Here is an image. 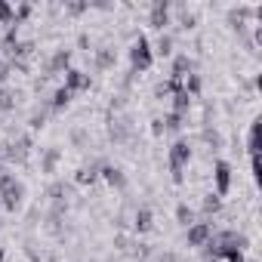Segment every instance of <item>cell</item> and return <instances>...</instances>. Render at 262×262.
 <instances>
[{
  "mask_svg": "<svg viewBox=\"0 0 262 262\" xmlns=\"http://www.w3.org/2000/svg\"><path fill=\"white\" fill-rule=\"evenodd\" d=\"M22 201H25V185L13 173H7L4 179H0V204H4L10 213H16L22 207Z\"/></svg>",
  "mask_w": 262,
  "mask_h": 262,
  "instance_id": "6da1fadb",
  "label": "cell"
},
{
  "mask_svg": "<svg viewBox=\"0 0 262 262\" xmlns=\"http://www.w3.org/2000/svg\"><path fill=\"white\" fill-rule=\"evenodd\" d=\"M188 161H191V142L188 139H176L170 145V176H173L176 185H182V170L188 167Z\"/></svg>",
  "mask_w": 262,
  "mask_h": 262,
  "instance_id": "7a4b0ae2",
  "label": "cell"
},
{
  "mask_svg": "<svg viewBox=\"0 0 262 262\" xmlns=\"http://www.w3.org/2000/svg\"><path fill=\"white\" fill-rule=\"evenodd\" d=\"M129 65H133V74H139V71H148L151 65H155V50H151V43H148V37H136L133 40V47H129Z\"/></svg>",
  "mask_w": 262,
  "mask_h": 262,
  "instance_id": "3957f363",
  "label": "cell"
},
{
  "mask_svg": "<svg viewBox=\"0 0 262 262\" xmlns=\"http://www.w3.org/2000/svg\"><path fill=\"white\" fill-rule=\"evenodd\" d=\"M31 151V136H19L16 142L4 145V164H25Z\"/></svg>",
  "mask_w": 262,
  "mask_h": 262,
  "instance_id": "277c9868",
  "label": "cell"
},
{
  "mask_svg": "<svg viewBox=\"0 0 262 262\" xmlns=\"http://www.w3.org/2000/svg\"><path fill=\"white\" fill-rule=\"evenodd\" d=\"M213 237V225L210 222H191L188 231H185V244L188 247H207Z\"/></svg>",
  "mask_w": 262,
  "mask_h": 262,
  "instance_id": "5b68a950",
  "label": "cell"
},
{
  "mask_svg": "<svg viewBox=\"0 0 262 262\" xmlns=\"http://www.w3.org/2000/svg\"><path fill=\"white\" fill-rule=\"evenodd\" d=\"M213 182H216V194L225 198L231 191V164L228 161H216L213 164Z\"/></svg>",
  "mask_w": 262,
  "mask_h": 262,
  "instance_id": "8992f818",
  "label": "cell"
},
{
  "mask_svg": "<svg viewBox=\"0 0 262 262\" xmlns=\"http://www.w3.org/2000/svg\"><path fill=\"white\" fill-rule=\"evenodd\" d=\"M68 93H83V90H90L93 86V80H90V74L86 71H80V68H68L65 71V83H62Z\"/></svg>",
  "mask_w": 262,
  "mask_h": 262,
  "instance_id": "52a82bcc",
  "label": "cell"
},
{
  "mask_svg": "<svg viewBox=\"0 0 262 262\" xmlns=\"http://www.w3.org/2000/svg\"><path fill=\"white\" fill-rule=\"evenodd\" d=\"M148 25L158 28V31H164V28L170 25V4H167V0H155V4H151V10H148Z\"/></svg>",
  "mask_w": 262,
  "mask_h": 262,
  "instance_id": "ba28073f",
  "label": "cell"
},
{
  "mask_svg": "<svg viewBox=\"0 0 262 262\" xmlns=\"http://www.w3.org/2000/svg\"><path fill=\"white\" fill-rule=\"evenodd\" d=\"M99 179H105V182H108L111 188H117V191H123V188H126V173H123L120 167H114V164H102Z\"/></svg>",
  "mask_w": 262,
  "mask_h": 262,
  "instance_id": "9c48e42d",
  "label": "cell"
},
{
  "mask_svg": "<svg viewBox=\"0 0 262 262\" xmlns=\"http://www.w3.org/2000/svg\"><path fill=\"white\" fill-rule=\"evenodd\" d=\"M129 133H133V126H129V120H126V117H114V120H111V126H108L111 142H126V139H129Z\"/></svg>",
  "mask_w": 262,
  "mask_h": 262,
  "instance_id": "30bf717a",
  "label": "cell"
},
{
  "mask_svg": "<svg viewBox=\"0 0 262 262\" xmlns=\"http://www.w3.org/2000/svg\"><path fill=\"white\" fill-rule=\"evenodd\" d=\"M71 68V50H56L50 65H47V74H59V71H68Z\"/></svg>",
  "mask_w": 262,
  "mask_h": 262,
  "instance_id": "8fae6325",
  "label": "cell"
},
{
  "mask_svg": "<svg viewBox=\"0 0 262 262\" xmlns=\"http://www.w3.org/2000/svg\"><path fill=\"white\" fill-rule=\"evenodd\" d=\"M151 225H155V213H151V207H139L136 216H133V231L145 234V231H151Z\"/></svg>",
  "mask_w": 262,
  "mask_h": 262,
  "instance_id": "7c38bea8",
  "label": "cell"
},
{
  "mask_svg": "<svg viewBox=\"0 0 262 262\" xmlns=\"http://www.w3.org/2000/svg\"><path fill=\"white\" fill-rule=\"evenodd\" d=\"M191 71H194V62H191L188 56H176V59H173V74H170V77H173V80H185Z\"/></svg>",
  "mask_w": 262,
  "mask_h": 262,
  "instance_id": "4fadbf2b",
  "label": "cell"
},
{
  "mask_svg": "<svg viewBox=\"0 0 262 262\" xmlns=\"http://www.w3.org/2000/svg\"><path fill=\"white\" fill-rule=\"evenodd\" d=\"M59 161H62V151L59 148H47L43 151V158H40V173H56V167H59Z\"/></svg>",
  "mask_w": 262,
  "mask_h": 262,
  "instance_id": "5bb4252c",
  "label": "cell"
},
{
  "mask_svg": "<svg viewBox=\"0 0 262 262\" xmlns=\"http://www.w3.org/2000/svg\"><path fill=\"white\" fill-rule=\"evenodd\" d=\"M31 53H34V43H31V40H19L16 47H10V50H7L10 62H22V59H28Z\"/></svg>",
  "mask_w": 262,
  "mask_h": 262,
  "instance_id": "9a60e30c",
  "label": "cell"
},
{
  "mask_svg": "<svg viewBox=\"0 0 262 262\" xmlns=\"http://www.w3.org/2000/svg\"><path fill=\"white\" fill-rule=\"evenodd\" d=\"M99 170H102V164L80 167V170H77V176H74V182H77V185H93V182L99 179Z\"/></svg>",
  "mask_w": 262,
  "mask_h": 262,
  "instance_id": "2e32d148",
  "label": "cell"
},
{
  "mask_svg": "<svg viewBox=\"0 0 262 262\" xmlns=\"http://www.w3.org/2000/svg\"><path fill=\"white\" fill-rule=\"evenodd\" d=\"M19 105V93L10 86H0V111H13Z\"/></svg>",
  "mask_w": 262,
  "mask_h": 262,
  "instance_id": "e0dca14e",
  "label": "cell"
},
{
  "mask_svg": "<svg viewBox=\"0 0 262 262\" xmlns=\"http://www.w3.org/2000/svg\"><path fill=\"white\" fill-rule=\"evenodd\" d=\"M71 96H74V93H68L65 86H59V90L53 93V99H50L47 105H50L53 111H62V108H68V102H71Z\"/></svg>",
  "mask_w": 262,
  "mask_h": 262,
  "instance_id": "ac0fdd59",
  "label": "cell"
},
{
  "mask_svg": "<svg viewBox=\"0 0 262 262\" xmlns=\"http://www.w3.org/2000/svg\"><path fill=\"white\" fill-rule=\"evenodd\" d=\"M188 108H191V96L185 93V90H179V93H173V111L176 114H188Z\"/></svg>",
  "mask_w": 262,
  "mask_h": 262,
  "instance_id": "d6986e66",
  "label": "cell"
},
{
  "mask_svg": "<svg viewBox=\"0 0 262 262\" xmlns=\"http://www.w3.org/2000/svg\"><path fill=\"white\" fill-rule=\"evenodd\" d=\"M164 120V129H167V133H179V129L185 126V117L182 114H176V111H170L167 117H161Z\"/></svg>",
  "mask_w": 262,
  "mask_h": 262,
  "instance_id": "ffe728a7",
  "label": "cell"
},
{
  "mask_svg": "<svg viewBox=\"0 0 262 262\" xmlns=\"http://www.w3.org/2000/svg\"><path fill=\"white\" fill-rule=\"evenodd\" d=\"M111 65H114V50H108V47L96 50V68L105 71V68H111Z\"/></svg>",
  "mask_w": 262,
  "mask_h": 262,
  "instance_id": "44dd1931",
  "label": "cell"
},
{
  "mask_svg": "<svg viewBox=\"0 0 262 262\" xmlns=\"http://www.w3.org/2000/svg\"><path fill=\"white\" fill-rule=\"evenodd\" d=\"M219 210H222V198H219L216 191H213V194H207V198H204V216L210 219V216H216Z\"/></svg>",
  "mask_w": 262,
  "mask_h": 262,
  "instance_id": "7402d4cb",
  "label": "cell"
},
{
  "mask_svg": "<svg viewBox=\"0 0 262 262\" xmlns=\"http://www.w3.org/2000/svg\"><path fill=\"white\" fill-rule=\"evenodd\" d=\"M247 151H250V155H259V120L250 123V133H247Z\"/></svg>",
  "mask_w": 262,
  "mask_h": 262,
  "instance_id": "603a6c76",
  "label": "cell"
},
{
  "mask_svg": "<svg viewBox=\"0 0 262 262\" xmlns=\"http://www.w3.org/2000/svg\"><path fill=\"white\" fill-rule=\"evenodd\" d=\"M176 222H179V225H185V228H188V225H191V222H194V210H191V207H188V204H179V207H176Z\"/></svg>",
  "mask_w": 262,
  "mask_h": 262,
  "instance_id": "cb8c5ba5",
  "label": "cell"
},
{
  "mask_svg": "<svg viewBox=\"0 0 262 262\" xmlns=\"http://www.w3.org/2000/svg\"><path fill=\"white\" fill-rule=\"evenodd\" d=\"M19 43V25L13 22L10 28H7V34H4V50H10V47H16Z\"/></svg>",
  "mask_w": 262,
  "mask_h": 262,
  "instance_id": "d4e9b609",
  "label": "cell"
},
{
  "mask_svg": "<svg viewBox=\"0 0 262 262\" xmlns=\"http://www.w3.org/2000/svg\"><path fill=\"white\" fill-rule=\"evenodd\" d=\"M47 198H50L53 204H62V201H65V182H56V185H50Z\"/></svg>",
  "mask_w": 262,
  "mask_h": 262,
  "instance_id": "484cf974",
  "label": "cell"
},
{
  "mask_svg": "<svg viewBox=\"0 0 262 262\" xmlns=\"http://www.w3.org/2000/svg\"><path fill=\"white\" fill-rule=\"evenodd\" d=\"M158 56H170L173 53V37L170 34H161V40H158V50H155Z\"/></svg>",
  "mask_w": 262,
  "mask_h": 262,
  "instance_id": "4316f807",
  "label": "cell"
},
{
  "mask_svg": "<svg viewBox=\"0 0 262 262\" xmlns=\"http://www.w3.org/2000/svg\"><path fill=\"white\" fill-rule=\"evenodd\" d=\"M0 25H13V4L0 0Z\"/></svg>",
  "mask_w": 262,
  "mask_h": 262,
  "instance_id": "83f0119b",
  "label": "cell"
},
{
  "mask_svg": "<svg viewBox=\"0 0 262 262\" xmlns=\"http://www.w3.org/2000/svg\"><path fill=\"white\" fill-rule=\"evenodd\" d=\"M28 126H31V129H43V126H47V111H34V114L28 117Z\"/></svg>",
  "mask_w": 262,
  "mask_h": 262,
  "instance_id": "f1b7e54d",
  "label": "cell"
},
{
  "mask_svg": "<svg viewBox=\"0 0 262 262\" xmlns=\"http://www.w3.org/2000/svg\"><path fill=\"white\" fill-rule=\"evenodd\" d=\"M250 176H253V182H262V161H259V155H250Z\"/></svg>",
  "mask_w": 262,
  "mask_h": 262,
  "instance_id": "f546056e",
  "label": "cell"
},
{
  "mask_svg": "<svg viewBox=\"0 0 262 262\" xmlns=\"http://www.w3.org/2000/svg\"><path fill=\"white\" fill-rule=\"evenodd\" d=\"M204 139H207L213 148H219V145H222V139H219V133H216V129H204Z\"/></svg>",
  "mask_w": 262,
  "mask_h": 262,
  "instance_id": "4dcf8cb0",
  "label": "cell"
},
{
  "mask_svg": "<svg viewBox=\"0 0 262 262\" xmlns=\"http://www.w3.org/2000/svg\"><path fill=\"white\" fill-rule=\"evenodd\" d=\"M164 133H167V129H164V120L155 117V120H151V136H164Z\"/></svg>",
  "mask_w": 262,
  "mask_h": 262,
  "instance_id": "1f68e13d",
  "label": "cell"
},
{
  "mask_svg": "<svg viewBox=\"0 0 262 262\" xmlns=\"http://www.w3.org/2000/svg\"><path fill=\"white\" fill-rule=\"evenodd\" d=\"M65 10H68V13H74V16H80V13H86V10H90V4H68Z\"/></svg>",
  "mask_w": 262,
  "mask_h": 262,
  "instance_id": "d6a6232c",
  "label": "cell"
},
{
  "mask_svg": "<svg viewBox=\"0 0 262 262\" xmlns=\"http://www.w3.org/2000/svg\"><path fill=\"white\" fill-rule=\"evenodd\" d=\"M71 142H74V145H83V142H86V133H83V129H74V133H71Z\"/></svg>",
  "mask_w": 262,
  "mask_h": 262,
  "instance_id": "836d02e7",
  "label": "cell"
},
{
  "mask_svg": "<svg viewBox=\"0 0 262 262\" xmlns=\"http://www.w3.org/2000/svg\"><path fill=\"white\" fill-rule=\"evenodd\" d=\"M10 71H13V68H10V62L0 59V80H7V77H10Z\"/></svg>",
  "mask_w": 262,
  "mask_h": 262,
  "instance_id": "e575fe53",
  "label": "cell"
},
{
  "mask_svg": "<svg viewBox=\"0 0 262 262\" xmlns=\"http://www.w3.org/2000/svg\"><path fill=\"white\" fill-rule=\"evenodd\" d=\"M225 259H228V262H247V259H244V253H241V250H231V253H228V256H225Z\"/></svg>",
  "mask_w": 262,
  "mask_h": 262,
  "instance_id": "d590c367",
  "label": "cell"
},
{
  "mask_svg": "<svg viewBox=\"0 0 262 262\" xmlns=\"http://www.w3.org/2000/svg\"><path fill=\"white\" fill-rule=\"evenodd\" d=\"M158 262H179V259H176V256H173V253H164V256H161V259H158Z\"/></svg>",
  "mask_w": 262,
  "mask_h": 262,
  "instance_id": "8d00e7d4",
  "label": "cell"
},
{
  "mask_svg": "<svg viewBox=\"0 0 262 262\" xmlns=\"http://www.w3.org/2000/svg\"><path fill=\"white\" fill-rule=\"evenodd\" d=\"M4 256H7V250H4V247H0V262H4Z\"/></svg>",
  "mask_w": 262,
  "mask_h": 262,
  "instance_id": "74e56055",
  "label": "cell"
}]
</instances>
